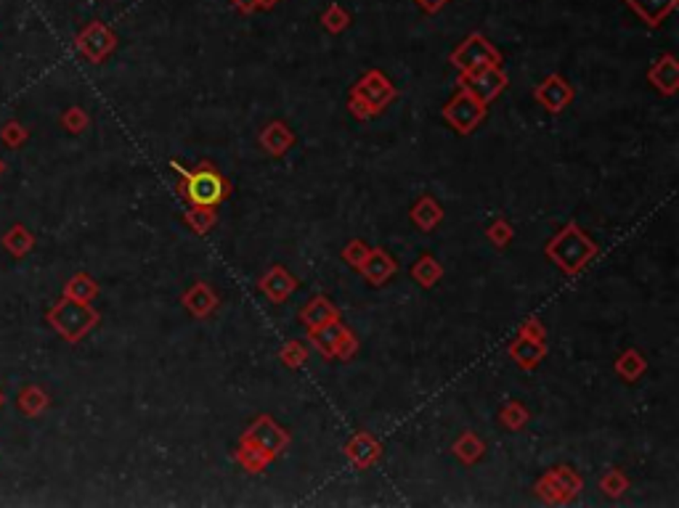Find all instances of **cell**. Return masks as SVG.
I'll return each mask as SVG.
<instances>
[{"label":"cell","instance_id":"cell-1","mask_svg":"<svg viewBox=\"0 0 679 508\" xmlns=\"http://www.w3.org/2000/svg\"><path fill=\"white\" fill-rule=\"evenodd\" d=\"M594 254H597L594 241L576 222H568L566 228L547 244V257L552 262H558L568 276H576Z\"/></svg>","mask_w":679,"mask_h":508},{"label":"cell","instance_id":"cell-2","mask_svg":"<svg viewBox=\"0 0 679 508\" xmlns=\"http://www.w3.org/2000/svg\"><path fill=\"white\" fill-rule=\"evenodd\" d=\"M51 326L70 342H80L99 320V312L91 310L88 302H75V300H61L59 305L48 312Z\"/></svg>","mask_w":679,"mask_h":508},{"label":"cell","instance_id":"cell-3","mask_svg":"<svg viewBox=\"0 0 679 508\" xmlns=\"http://www.w3.org/2000/svg\"><path fill=\"white\" fill-rule=\"evenodd\" d=\"M459 85L478 101L491 103L504 88H507V75L499 69V64H480L475 69H467L459 75Z\"/></svg>","mask_w":679,"mask_h":508},{"label":"cell","instance_id":"cell-4","mask_svg":"<svg viewBox=\"0 0 679 508\" xmlns=\"http://www.w3.org/2000/svg\"><path fill=\"white\" fill-rule=\"evenodd\" d=\"M184 197L192 204H202V206H216L218 202H224L228 194V183L216 173V170H197L189 173L181 183Z\"/></svg>","mask_w":679,"mask_h":508},{"label":"cell","instance_id":"cell-5","mask_svg":"<svg viewBox=\"0 0 679 508\" xmlns=\"http://www.w3.org/2000/svg\"><path fill=\"white\" fill-rule=\"evenodd\" d=\"M311 342H314V347H316L322 355H327V358H342V360H348V358L356 352V347H358L356 336L340 323V318L324 323V326H319L316 331H311Z\"/></svg>","mask_w":679,"mask_h":508},{"label":"cell","instance_id":"cell-6","mask_svg":"<svg viewBox=\"0 0 679 508\" xmlns=\"http://www.w3.org/2000/svg\"><path fill=\"white\" fill-rule=\"evenodd\" d=\"M452 64L456 69L467 72V69H475L480 64H502V53L480 32H475L464 43L456 45V51L452 53Z\"/></svg>","mask_w":679,"mask_h":508},{"label":"cell","instance_id":"cell-7","mask_svg":"<svg viewBox=\"0 0 679 508\" xmlns=\"http://www.w3.org/2000/svg\"><path fill=\"white\" fill-rule=\"evenodd\" d=\"M578 490H581V477L568 466H558L555 472L544 474L536 485V493L547 504H566L573 496H578Z\"/></svg>","mask_w":679,"mask_h":508},{"label":"cell","instance_id":"cell-8","mask_svg":"<svg viewBox=\"0 0 679 508\" xmlns=\"http://www.w3.org/2000/svg\"><path fill=\"white\" fill-rule=\"evenodd\" d=\"M483 114H486V106L478 101V99H472L464 88L456 93L452 99V103L444 109V117H446V122L456 127V133H462V135H467V133H472L475 130V125L483 119Z\"/></svg>","mask_w":679,"mask_h":508},{"label":"cell","instance_id":"cell-9","mask_svg":"<svg viewBox=\"0 0 679 508\" xmlns=\"http://www.w3.org/2000/svg\"><path fill=\"white\" fill-rule=\"evenodd\" d=\"M241 439H244V442H252L255 448L266 450V453L274 458V456H279V453L287 448L290 434H287L276 421H271L268 415H260L258 421H252V426L244 431Z\"/></svg>","mask_w":679,"mask_h":508},{"label":"cell","instance_id":"cell-10","mask_svg":"<svg viewBox=\"0 0 679 508\" xmlns=\"http://www.w3.org/2000/svg\"><path fill=\"white\" fill-rule=\"evenodd\" d=\"M353 96H358L361 101H366L372 106L374 114H380L388 103L396 99V88H393V83L380 69H369L358 80V85L353 88Z\"/></svg>","mask_w":679,"mask_h":508},{"label":"cell","instance_id":"cell-11","mask_svg":"<svg viewBox=\"0 0 679 508\" xmlns=\"http://www.w3.org/2000/svg\"><path fill=\"white\" fill-rule=\"evenodd\" d=\"M114 45H117L114 32L107 24H102V21L88 24V27L80 32V37H78V48H80L91 61H104L114 51Z\"/></svg>","mask_w":679,"mask_h":508},{"label":"cell","instance_id":"cell-12","mask_svg":"<svg viewBox=\"0 0 679 508\" xmlns=\"http://www.w3.org/2000/svg\"><path fill=\"white\" fill-rule=\"evenodd\" d=\"M536 99H539V103H544L550 111L558 114V111H563L568 103L573 101V88L568 85L560 75H552V77H547V80L536 88Z\"/></svg>","mask_w":679,"mask_h":508},{"label":"cell","instance_id":"cell-13","mask_svg":"<svg viewBox=\"0 0 679 508\" xmlns=\"http://www.w3.org/2000/svg\"><path fill=\"white\" fill-rule=\"evenodd\" d=\"M648 80L664 93V96H675L679 88V64L672 53H664L648 72Z\"/></svg>","mask_w":679,"mask_h":508},{"label":"cell","instance_id":"cell-14","mask_svg":"<svg viewBox=\"0 0 679 508\" xmlns=\"http://www.w3.org/2000/svg\"><path fill=\"white\" fill-rule=\"evenodd\" d=\"M380 453H382V448H380V442L369 434V431H358L348 445H345V456L353 461V466H358V469H366V466H372L377 458H380Z\"/></svg>","mask_w":679,"mask_h":508},{"label":"cell","instance_id":"cell-15","mask_svg":"<svg viewBox=\"0 0 679 508\" xmlns=\"http://www.w3.org/2000/svg\"><path fill=\"white\" fill-rule=\"evenodd\" d=\"M260 292L263 294H268V300L271 302H284L292 292H295V286H298V278H292L284 268H271L263 278H260Z\"/></svg>","mask_w":679,"mask_h":508},{"label":"cell","instance_id":"cell-16","mask_svg":"<svg viewBox=\"0 0 679 508\" xmlns=\"http://www.w3.org/2000/svg\"><path fill=\"white\" fill-rule=\"evenodd\" d=\"M358 270L366 276L369 284L380 286V284H385V281L396 273V262H393V257H390L388 252H382V249H369V254H366V260H364V265H361Z\"/></svg>","mask_w":679,"mask_h":508},{"label":"cell","instance_id":"cell-17","mask_svg":"<svg viewBox=\"0 0 679 508\" xmlns=\"http://www.w3.org/2000/svg\"><path fill=\"white\" fill-rule=\"evenodd\" d=\"M648 27H659L675 8L679 0H624Z\"/></svg>","mask_w":679,"mask_h":508},{"label":"cell","instance_id":"cell-18","mask_svg":"<svg viewBox=\"0 0 679 508\" xmlns=\"http://www.w3.org/2000/svg\"><path fill=\"white\" fill-rule=\"evenodd\" d=\"M510 355L515 358V363L520 366V368H534L544 355H547V347H544V342H539V339H528V336H518L515 342H512V347H510Z\"/></svg>","mask_w":679,"mask_h":508},{"label":"cell","instance_id":"cell-19","mask_svg":"<svg viewBox=\"0 0 679 508\" xmlns=\"http://www.w3.org/2000/svg\"><path fill=\"white\" fill-rule=\"evenodd\" d=\"M335 318H340L338 307L332 305L327 297H314L308 305L303 307V312H300V320L308 326V331H316L319 326H324V323H330Z\"/></svg>","mask_w":679,"mask_h":508},{"label":"cell","instance_id":"cell-20","mask_svg":"<svg viewBox=\"0 0 679 508\" xmlns=\"http://www.w3.org/2000/svg\"><path fill=\"white\" fill-rule=\"evenodd\" d=\"M184 305H186V310H189L192 315L205 318V315H210V312L218 307V297H216V292H213L208 284H197V286H192V289L184 294Z\"/></svg>","mask_w":679,"mask_h":508},{"label":"cell","instance_id":"cell-21","mask_svg":"<svg viewBox=\"0 0 679 508\" xmlns=\"http://www.w3.org/2000/svg\"><path fill=\"white\" fill-rule=\"evenodd\" d=\"M292 141H295V135H292V130H290L284 122H271V125L263 130V135H260L263 149H266L268 154H274V157H282V154L292 146Z\"/></svg>","mask_w":679,"mask_h":508},{"label":"cell","instance_id":"cell-22","mask_svg":"<svg viewBox=\"0 0 679 508\" xmlns=\"http://www.w3.org/2000/svg\"><path fill=\"white\" fill-rule=\"evenodd\" d=\"M441 217H444V209L436 204L433 197H422L420 202L414 204V209H412V220L422 230H433L441 222Z\"/></svg>","mask_w":679,"mask_h":508},{"label":"cell","instance_id":"cell-23","mask_svg":"<svg viewBox=\"0 0 679 508\" xmlns=\"http://www.w3.org/2000/svg\"><path fill=\"white\" fill-rule=\"evenodd\" d=\"M96 294H99V286H96V281H94L91 276H86V273H78V276L67 284V289H64V297H67V300H75V302H91Z\"/></svg>","mask_w":679,"mask_h":508},{"label":"cell","instance_id":"cell-24","mask_svg":"<svg viewBox=\"0 0 679 508\" xmlns=\"http://www.w3.org/2000/svg\"><path fill=\"white\" fill-rule=\"evenodd\" d=\"M645 368H648V363H645V358H642L637 350H626V352L616 360V371H618L626 382H637V379L645 374Z\"/></svg>","mask_w":679,"mask_h":508},{"label":"cell","instance_id":"cell-25","mask_svg":"<svg viewBox=\"0 0 679 508\" xmlns=\"http://www.w3.org/2000/svg\"><path fill=\"white\" fill-rule=\"evenodd\" d=\"M236 458L247 472H263L271 461V456L266 450H260V448H255L252 442H244V439H241V448L236 450Z\"/></svg>","mask_w":679,"mask_h":508},{"label":"cell","instance_id":"cell-26","mask_svg":"<svg viewBox=\"0 0 679 508\" xmlns=\"http://www.w3.org/2000/svg\"><path fill=\"white\" fill-rule=\"evenodd\" d=\"M483 450H486V445H483L472 431L462 434V437L454 442V453H456V458L464 461V464H475V461L483 456Z\"/></svg>","mask_w":679,"mask_h":508},{"label":"cell","instance_id":"cell-27","mask_svg":"<svg viewBox=\"0 0 679 508\" xmlns=\"http://www.w3.org/2000/svg\"><path fill=\"white\" fill-rule=\"evenodd\" d=\"M441 265L430 257V254H425L414 268H412V276L417 278V284L420 286H425V289H430V286H436L438 284V278H441Z\"/></svg>","mask_w":679,"mask_h":508},{"label":"cell","instance_id":"cell-28","mask_svg":"<svg viewBox=\"0 0 679 508\" xmlns=\"http://www.w3.org/2000/svg\"><path fill=\"white\" fill-rule=\"evenodd\" d=\"M3 244H5V249H8L11 254L21 257V254H27V252L32 249L35 238L29 236V230H27L24 225H16V228H11V230L5 233Z\"/></svg>","mask_w":679,"mask_h":508},{"label":"cell","instance_id":"cell-29","mask_svg":"<svg viewBox=\"0 0 679 508\" xmlns=\"http://www.w3.org/2000/svg\"><path fill=\"white\" fill-rule=\"evenodd\" d=\"M16 403L21 407V413L37 415V413H43V407L48 406V398H45V392L40 387H24Z\"/></svg>","mask_w":679,"mask_h":508},{"label":"cell","instance_id":"cell-30","mask_svg":"<svg viewBox=\"0 0 679 508\" xmlns=\"http://www.w3.org/2000/svg\"><path fill=\"white\" fill-rule=\"evenodd\" d=\"M186 222L202 236V233H208V230L216 225V209H213V206L194 204V206L189 209V214H186Z\"/></svg>","mask_w":679,"mask_h":508},{"label":"cell","instance_id":"cell-31","mask_svg":"<svg viewBox=\"0 0 679 508\" xmlns=\"http://www.w3.org/2000/svg\"><path fill=\"white\" fill-rule=\"evenodd\" d=\"M322 24L332 32V35H340L342 29H348L350 24V13L340 5V3H330L327 11L322 13Z\"/></svg>","mask_w":679,"mask_h":508},{"label":"cell","instance_id":"cell-32","mask_svg":"<svg viewBox=\"0 0 679 508\" xmlns=\"http://www.w3.org/2000/svg\"><path fill=\"white\" fill-rule=\"evenodd\" d=\"M366 254H369V246L361 241V238H353L345 249H342V257H345V262L350 265V268H361L364 265V260H366Z\"/></svg>","mask_w":679,"mask_h":508},{"label":"cell","instance_id":"cell-33","mask_svg":"<svg viewBox=\"0 0 679 508\" xmlns=\"http://www.w3.org/2000/svg\"><path fill=\"white\" fill-rule=\"evenodd\" d=\"M526 421H528V410L520 406V403H510V406H504V410H502V423L507 429H520Z\"/></svg>","mask_w":679,"mask_h":508},{"label":"cell","instance_id":"cell-34","mask_svg":"<svg viewBox=\"0 0 679 508\" xmlns=\"http://www.w3.org/2000/svg\"><path fill=\"white\" fill-rule=\"evenodd\" d=\"M282 360L290 366V368H298L308 360V352L300 342H287V347L282 350Z\"/></svg>","mask_w":679,"mask_h":508},{"label":"cell","instance_id":"cell-35","mask_svg":"<svg viewBox=\"0 0 679 508\" xmlns=\"http://www.w3.org/2000/svg\"><path fill=\"white\" fill-rule=\"evenodd\" d=\"M626 488H629L626 477H624L621 472H616V469H613V472H608V474H605V480H602V490H605L610 498H618Z\"/></svg>","mask_w":679,"mask_h":508},{"label":"cell","instance_id":"cell-36","mask_svg":"<svg viewBox=\"0 0 679 508\" xmlns=\"http://www.w3.org/2000/svg\"><path fill=\"white\" fill-rule=\"evenodd\" d=\"M488 238L496 244V246H507L510 238H512V225L507 220H496L491 228H488Z\"/></svg>","mask_w":679,"mask_h":508},{"label":"cell","instance_id":"cell-37","mask_svg":"<svg viewBox=\"0 0 679 508\" xmlns=\"http://www.w3.org/2000/svg\"><path fill=\"white\" fill-rule=\"evenodd\" d=\"M64 125H67L72 133H80V130H86V125H88V117H86L80 109H70V111L64 114Z\"/></svg>","mask_w":679,"mask_h":508},{"label":"cell","instance_id":"cell-38","mask_svg":"<svg viewBox=\"0 0 679 508\" xmlns=\"http://www.w3.org/2000/svg\"><path fill=\"white\" fill-rule=\"evenodd\" d=\"M350 111H353V117L356 119H369V117H374V111H372V106L366 101H361L358 96H353L350 93Z\"/></svg>","mask_w":679,"mask_h":508},{"label":"cell","instance_id":"cell-39","mask_svg":"<svg viewBox=\"0 0 679 508\" xmlns=\"http://www.w3.org/2000/svg\"><path fill=\"white\" fill-rule=\"evenodd\" d=\"M520 336H528V339H539V342H544V328L539 326V320H528V323L520 328Z\"/></svg>","mask_w":679,"mask_h":508},{"label":"cell","instance_id":"cell-40","mask_svg":"<svg viewBox=\"0 0 679 508\" xmlns=\"http://www.w3.org/2000/svg\"><path fill=\"white\" fill-rule=\"evenodd\" d=\"M21 138H24V130H21L16 122L5 125V130H3V141H5V143H11V146H13V143H19Z\"/></svg>","mask_w":679,"mask_h":508},{"label":"cell","instance_id":"cell-41","mask_svg":"<svg viewBox=\"0 0 679 508\" xmlns=\"http://www.w3.org/2000/svg\"><path fill=\"white\" fill-rule=\"evenodd\" d=\"M231 5L239 11V13H244V16H250V13H255L260 5H258V0H231Z\"/></svg>","mask_w":679,"mask_h":508},{"label":"cell","instance_id":"cell-42","mask_svg":"<svg viewBox=\"0 0 679 508\" xmlns=\"http://www.w3.org/2000/svg\"><path fill=\"white\" fill-rule=\"evenodd\" d=\"M449 0H417V5L425 11V13H438Z\"/></svg>","mask_w":679,"mask_h":508},{"label":"cell","instance_id":"cell-43","mask_svg":"<svg viewBox=\"0 0 679 508\" xmlns=\"http://www.w3.org/2000/svg\"><path fill=\"white\" fill-rule=\"evenodd\" d=\"M276 3H279V0H258V5H260V8H263V11H268V8H274V5H276Z\"/></svg>","mask_w":679,"mask_h":508},{"label":"cell","instance_id":"cell-44","mask_svg":"<svg viewBox=\"0 0 679 508\" xmlns=\"http://www.w3.org/2000/svg\"><path fill=\"white\" fill-rule=\"evenodd\" d=\"M0 406H3V392H0Z\"/></svg>","mask_w":679,"mask_h":508},{"label":"cell","instance_id":"cell-45","mask_svg":"<svg viewBox=\"0 0 679 508\" xmlns=\"http://www.w3.org/2000/svg\"><path fill=\"white\" fill-rule=\"evenodd\" d=\"M0 173H3V162H0Z\"/></svg>","mask_w":679,"mask_h":508}]
</instances>
